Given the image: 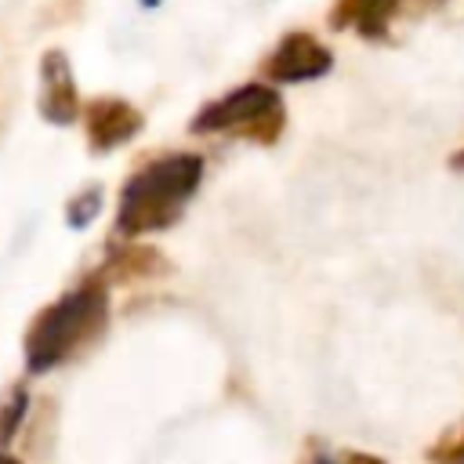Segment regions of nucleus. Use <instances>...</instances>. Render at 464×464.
Here are the masks:
<instances>
[{"mask_svg": "<svg viewBox=\"0 0 464 464\" xmlns=\"http://www.w3.org/2000/svg\"><path fill=\"white\" fill-rule=\"evenodd\" d=\"M203 181V160L196 152H174L163 160L145 163L120 192L116 207V232L123 239H138L145 232L170 228L192 192Z\"/></svg>", "mask_w": 464, "mask_h": 464, "instance_id": "1", "label": "nucleus"}, {"mask_svg": "<svg viewBox=\"0 0 464 464\" xmlns=\"http://www.w3.org/2000/svg\"><path fill=\"white\" fill-rule=\"evenodd\" d=\"M109 319V290L98 279L69 290L54 304H47L25 334V366L29 373H44L80 352L87 341L102 334Z\"/></svg>", "mask_w": 464, "mask_h": 464, "instance_id": "2", "label": "nucleus"}, {"mask_svg": "<svg viewBox=\"0 0 464 464\" xmlns=\"http://www.w3.org/2000/svg\"><path fill=\"white\" fill-rule=\"evenodd\" d=\"M283 127H286V109H283V98L272 83H243V87L221 94L218 102L203 105L192 116L196 134L236 130V134H243L257 145L279 141Z\"/></svg>", "mask_w": 464, "mask_h": 464, "instance_id": "3", "label": "nucleus"}, {"mask_svg": "<svg viewBox=\"0 0 464 464\" xmlns=\"http://www.w3.org/2000/svg\"><path fill=\"white\" fill-rule=\"evenodd\" d=\"M330 69H334V51L319 44V36L312 33H286L276 44V51L261 62V72L272 83H304L326 76Z\"/></svg>", "mask_w": 464, "mask_h": 464, "instance_id": "4", "label": "nucleus"}, {"mask_svg": "<svg viewBox=\"0 0 464 464\" xmlns=\"http://www.w3.org/2000/svg\"><path fill=\"white\" fill-rule=\"evenodd\" d=\"M80 91H76V80H72V65H69V54L62 47H51L44 51L40 58V116L47 123H58V127H69L80 120Z\"/></svg>", "mask_w": 464, "mask_h": 464, "instance_id": "5", "label": "nucleus"}, {"mask_svg": "<svg viewBox=\"0 0 464 464\" xmlns=\"http://www.w3.org/2000/svg\"><path fill=\"white\" fill-rule=\"evenodd\" d=\"M80 116H83L87 145L94 152H112L130 138H138V130L145 127V116L123 98H94L87 102V109H80Z\"/></svg>", "mask_w": 464, "mask_h": 464, "instance_id": "6", "label": "nucleus"}, {"mask_svg": "<svg viewBox=\"0 0 464 464\" xmlns=\"http://www.w3.org/2000/svg\"><path fill=\"white\" fill-rule=\"evenodd\" d=\"M395 7H399V0H334L326 22H330V29H337V33L355 29V33L366 36V40H384Z\"/></svg>", "mask_w": 464, "mask_h": 464, "instance_id": "7", "label": "nucleus"}, {"mask_svg": "<svg viewBox=\"0 0 464 464\" xmlns=\"http://www.w3.org/2000/svg\"><path fill=\"white\" fill-rule=\"evenodd\" d=\"M109 268H112L116 276H160V272H167L163 254H156V250H149V246H134V250L116 254Z\"/></svg>", "mask_w": 464, "mask_h": 464, "instance_id": "8", "label": "nucleus"}, {"mask_svg": "<svg viewBox=\"0 0 464 464\" xmlns=\"http://www.w3.org/2000/svg\"><path fill=\"white\" fill-rule=\"evenodd\" d=\"M98 210H102V188L91 185V188L76 192V196L65 203V221H69V228H87V225L98 218Z\"/></svg>", "mask_w": 464, "mask_h": 464, "instance_id": "9", "label": "nucleus"}, {"mask_svg": "<svg viewBox=\"0 0 464 464\" xmlns=\"http://www.w3.org/2000/svg\"><path fill=\"white\" fill-rule=\"evenodd\" d=\"M25 413H29V392L18 384L11 392V399L4 402V413H0V442H11L14 439V431H18V424H22Z\"/></svg>", "mask_w": 464, "mask_h": 464, "instance_id": "10", "label": "nucleus"}, {"mask_svg": "<svg viewBox=\"0 0 464 464\" xmlns=\"http://www.w3.org/2000/svg\"><path fill=\"white\" fill-rule=\"evenodd\" d=\"M435 464H464V435H457V439H446V442H439V446H431V453H428Z\"/></svg>", "mask_w": 464, "mask_h": 464, "instance_id": "11", "label": "nucleus"}, {"mask_svg": "<svg viewBox=\"0 0 464 464\" xmlns=\"http://www.w3.org/2000/svg\"><path fill=\"white\" fill-rule=\"evenodd\" d=\"M341 464H388V460H381V457H373V453H359V450H352V453L341 457Z\"/></svg>", "mask_w": 464, "mask_h": 464, "instance_id": "12", "label": "nucleus"}, {"mask_svg": "<svg viewBox=\"0 0 464 464\" xmlns=\"http://www.w3.org/2000/svg\"><path fill=\"white\" fill-rule=\"evenodd\" d=\"M450 167H453V170H460V174H464V149H460V152H453V156H450Z\"/></svg>", "mask_w": 464, "mask_h": 464, "instance_id": "13", "label": "nucleus"}, {"mask_svg": "<svg viewBox=\"0 0 464 464\" xmlns=\"http://www.w3.org/2000/svg\"><path fill=\"white\" fill-rule=\"evenodd\" d=\"M138 4H141V7H160L163 0H138Z\"/></svg>", "mask_w": 464, "mask_h": 464, "instance_id": "14", "label": "nucleus"}, {"mask_svg": "<svg viewBox=\"0 0 464 464\" xmlns=\"http://www.w3.org/2000/svg\"><path fill=\"white\" fill-rule=\"evenodd\" d=\"M0 464H18L14 457H7V453H0Z\"/></svg>", "mask_w": 464, "mask_h": 464, "instance_id": "15", "label": "nucleus"}, {"mask_svg": "<svg viewBox=\"0 0 464 464\" xmlns=\"http://www.w3.org/2000/svg\"><path fill=\"white\" fill-rule=\"evenodd\" d=\"M312 464H337V460H330V457H315Z\"/></svg>", "mask_w": 464, "mask_h": 464, "instance_id": "16", "label": "nucleus"}, {"mask_svg": "<svg viewBox=\"0 0 464 464\" xmlns=\"http://www.w3.org/2000/svg\"><path fill=\"white\" fill-rule=\"evenodd\" d=\"M424 4H435V0H424Z\"/></svg>", "mask_w": 464, "mask_h": 464, "instance_id": "17", "label": "nucleus"}]
</instances>
